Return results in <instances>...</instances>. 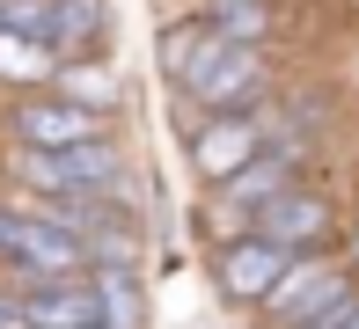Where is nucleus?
<instances>
[{
	"mask_svg": "<svg viewBox=\"0 0 359 329\" xmlns=\"http://www.w3.org/2000/svg\"><path fill=\"white\" fill-rule=\"evenodd\" d=\"M15 300H22L29 329H103L88 278H44V286H22Z\"/></svg>",
	"mask_w": 359,
	"mask_h": 329,
	"instance_id": "obj_7",
	"label": "nucleus"
},
{
	"mask_svg": "<svg viewBox=\"0 0 359 329\" xmlns=\"http://www.w3.org/2000/svg\"><path fill=\"white\" fill-rule=\"evenodd\" d=\"M103 37H110V0H52V15H44L52 59H95Z\"/></svg>",
	"mask_w": 359,
	"mask_h": 329,
	"instance_id": "obj_8",
	"label": "nucleus"
},
{
	"mask_svg": "<svg viewBox=\"0 0 359 329\" xmlns=\"http://www.w3.org/2000/svg\"><path fill=\"white\" fill-rule=\"evenodd\" d=\"M52 95L59 103H81V110H95V118H110V110L125 103V74L110 66L103 52L95 59H59V74H52Z\"/></svg>",
	"mask_w": 359,
	"mask_h": 329,
	"instance_id": "obj_9",
	"label": "nucleus"
},
{
	"mask_svg": "<svg viewBox=\"0 0 359 329\" xmlns=\"http://www.w3.org/2000/svg\"><path fill=\"white\" fill-rule=\"evenodd\" d=\"M88 293H95L103 329H140V322H147V307H140V271H88Z\"/></svg>",
	"mask_w": 359,
	"mask_h": 329,
	"instance_id": "obj_12",
	"label": "nucleus"
},
{
	"mask_svg": "<svg viewBox=\"0 0 359 329\" xmlns=\"http://www.w3.org/2000/svg\"><path fill=\"white\" fill-rule=\"evenodd\" d=\"M191 103L198 118H257L271 103V66H264V44H220V59L191 80Z\"/></svg>",
	"mask_w": 359,
	"mask_h": 329,
	"instance_id": "obj_2",
	"label": "nucleus"
},
{
	"mask_svg": "<svg viewBox=\"0 0 359 329\" xmlns=\"http://www.w3.org/2000/svg\"><path fill=\"white\" fill-rule=\"evenodd\" d=\"M8 139L37 146V154H67L81 139H118V132H110V118H95V110H81V103H59V95L44 88V95H29V103L8 110Z\"/></svg>",
	"mask_w": 359,
	"mask_h": 329,
	"instance_id": "obj_4",
	"label": "nucleus"
},
{
	"mask_svg": "<svg viewBox=\"0 0 359 329\" xmlns=\"http://www.w3.org/2000/svg\"><path fill=\"white\" fill-rule=\"evenodd\" d=\"M264 154V125L257 118H198L191 125V169H198V183L213 190L227 176L242 169V161Z\"/></svg>",
	"mask_w": 359,
	"mask_h": 329,
	"instance_id": "obj_6",
	"label": "nucleus"
},
{
	"mask_svg": "<svg viewBox=\"0 0 359 329\" xmlns=\"http://www.w3.org/2000/svg\"><path fill=\"white\" fill-rule=\"evenodd\" d=\"M52 74H59V59L44 52L37 37L0 22V80H15V88H52Z\"/></svg>",
	"mask_w": 359,
	"mask_h": 329,
	"instance_id": "obj_13",
	"label": "nucleus"
},
{
	"mask_svg": "<svg viewBox=\"0 0 359 329\" xmlns=\"http://www.w3.org/2000/svg\"><path fill=\"white\" fill-rule=\"evenodd\" d=\"M198 22L227 44H264L279 15H271V0H198Z\"/></svg>",
	"mask_w": 359,
	"mask_h": 329,
	"instance_id": "obj_11",
	"label": "nucleus"
},
{
	"mask_svg": "<svg viewBox=\"0 0 359 329\" xmlns=\"http://www.w3.org/2000/svg\"><path fill=\"white\" fill-rule=\"evenodd\" d=\"M286 249H271V241H257V234H235V241H220L213 249V286H220V300H235V307H264V293L286 278Z\"/></svg>",
	"mask_w": 359,
	"mask_h": 329,
	"instance_id": "obj_5",
	"label": "nucleus"
},
{
	"mask_svg": "<svg viewBox=\"0 0 359 329\" xmlns=\"http://www.w3.org/2000/svg\"><path fill=\"white\" fill-rule=\"evenodd\" d=\"M352 300H359V286H352V271L337 256H293L286 278L264 293L257 315H264L271 329H337Z\"/></svg>",
	"mask_w": 359,
	"mask_h": 329,
	"instance_id": "obj_1",
	"label": "nucleus"
},
{
	"mask_svg": "<svg viewBox=\"0 0 359 329\" xmlns=\"http://www.w3.org/2000/svg\"><path fill=\"white\" fill-rule=\"evenodd\" d=\"M22 227H29V212L8 197V205H0V271H8V263L22 256Z\"/></svg>",
	"mask_w": 359,
	"mask_h": 329,
	"instance_id": "obj_14",
	"label": "nucleus"
},
{
	"mask_svg": "<svg viewBox=\"0 0 359 329\" xmlns=\"http://www.w3.org/2000/svg\"><path fill=\"white\" fill-rule=\"evenodd\" d=\"M0 329H29V315H22V300H15L8 286H0Z\"/></svg>",
	"mask_w": 359,
	"mask_h": 329,
	"instance_id": "obj_15",
	"label": "nucleus"
},
{
	"mask_svg": "<svg viewBox=\"0 0 359 329\" xmlns=\"http://www.w3.org/2000/svg\"><path fill=\"white\" fill-rule=\"evenodd\" d=\"M250 234L271 241V249H286V256H330L337 249V205L323 190H308V183H286L250 220Z\"/></svg>",
	"mask_w": 359,
	"mask_h": 329,
	"instance_id": "obj_3",
	"label": "nucleus"
},
{
	"mask_svg": "<svg viewBox=\"0 0 359 329\" xmlns=\"http://www.w3.org/2000/svg\"><path fill=\"white\" fill-rule=\"evenodd\" d=\"M337 329H359V300H352V307H345V322H337Z\"/></svg>",
	"mask_w": 359,
	"mask_h": 329,
	"instance_id": "obj_16",
	"label": "nucleus"
},
{
	"mask_svg": "<svg viewBox=\"0 0 359 329\" xmlns=\"http://www.w3.org/2000/svg\"><path fill=\"white\" fill-rule=\"evenodd\" d=\"M220 44H227V37H213V29H205L198 15H191V22H169V29H161L154 59H161V74H169L176 88H191V80H198L205 66L220 59Z\"/></svg>",
	"mask_w": 359,
	"mask_h": 329,
	"instance_id": "obj_10",
	"label": "nucleus"
}]
</instances>
